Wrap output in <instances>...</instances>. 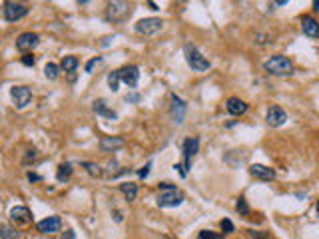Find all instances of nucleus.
<instances>
[{"label": "nucleus", "instance_id": "5701e85b", "mask_svg": "<svg viewBox=\"0 0 319 239\" xmlns=\"http://www.w3.org/2000/svg\"><path fill=\"white\" fill-rule=\"evenodd\" d=\"M58 74H60V66L54 64V62H48V64L44 66V76H46L48 80H56Z\"/></svg>", "mask_w": 319, "mask_h": 239}, {"label": "nucleus", "instance_id": "1a4fd4ad", "mask_svg": "<svg viewBox=\"0 0 319 239\" xmlns=\"http://www.w3.org/2000/svg\"><path fill=\"white\" fill-rule=\"evenodd\" d=\"M118 72H120V78H122V82H124V84H126L128 88H136V86H138V80H140V68H138V66H134V64H128V66L120 68Z\"/></svg>", "mask_w": 319, "mask_h": 239}, {"label": "nucleus", "instance_id": "a878e982", "mask_svg": "<svg viewBox=\"0 0 319 239\" xmlns=\"http://www.w3.org/2000/svg\"><path fill=\"white\" fill-rule=\"evenodd\" d=\"M82 166L86 167V171H88L92 178H100V176H102V169H100V166H96V164H92V162H84Z\"/></svg>", "mask_w": 319, "mask_h": 239}, {"label": "nucleus", "instance_id": "ddd939ff", "mask_svg": "<svg viewBox=\"0 0 319 239\" xmlns=\"http://www.w3.org/2000/svg\"><path fill=\"white\" fill-rule=\"evenodd\" d=\"M10 220L14 221L16 225H28V223L32 221V213H30V209H28V207H24V205H16V207H12V209H10Z\"/></svg>", "mask_w": 319, "mask_h": 239}, {"label": "nucleus", "instance_id": "c9c22d12", "mask_svg": "<svg viewBox=\"0 0 319 239\" xmlns=\"http://www.w3.org/2000/svg\"><path fill=\"white\" fill-rule=\"evenodd\" d=\"M62 239H74V231H72V229H66V233H64Z\"/></svg>", "mask_w": 319, "mask_h": 239}, {"label": "nucleus", "instance_id": "f257e3e1", "mask_svg": "<svg viewBox=\"0 0 319 239\" xmlns=\"http://www.w3.org/2000/svg\"><path fill=\"white\" fill-rule=\"evenodd\" d=\"M186 200V195L176 187V185L172 184H160V193H158V207H162V209H168V207H178V205H182Z\"/></svg>", "mask_w": 319, "mask_h": 239}, {"label": "nucleus", "instance_id": "393cba45", "mask_svg": "<svg viewBox=\"0 0 319 239\" xmlns=\"http://www.w3.org/2000/svg\"><path fill=\"white\" fill-rule=\"evenodd\" d=\"M0 239H18V231H16V229H12L10 225H2Z\"/></svg>", "mask_w": 319, "mask_h": 239}, {"label": "nucleus", "instance_id": "f704fd0d", "mask_svg": "<svg viewBox=\"0 0 319 239\" xmlns=\"http://www.w3.org/2000/svg\"><path fill=\"white\" fill-rule=\"evenodd\" d=\"M26 178H28L30 182H40V180H42L38 173H32V171H28V173H26Z\"/></svg>", "mask_w": 319, "mask_h": 239}, {"label": "nucleus", "instance_id": "0eeeda50", "mask_svg": "<svg viewBox=\"0 0 319 239\" xmlns=\"http://www.w3.org/2000/svg\"><path fill=\"white\" fill-rule=\"evenodd\" d=\"M2 14H4V20H8V22H18L20 18H24L28 14V6L22 2H4Z\"/></svg>", "mask_w": 319, "mask_h": 239}, {"label": "nucleus", "instance_id": "f03ea898", "mask_svg": "<svg viewBox=\"0 0 319 239\" xmlns=\"http://www.w3.org/2000/svg\"><path fill=\"white\" fill-rule=\"evenodd\" d=\"M263 68H265L269 74H273V76H291V74L295 72L293 62H291L289 58L282 56V54L271 56V58L263 64Z\"/></svg>", "mask_w": 319, "mask_h": 239}, {"label": "nucleus", "instance_id": "aec40b11", "mask_svg": "<svg viewBox=\"0 0 319 239\" xmlns=\"http://www.w3.org/2000/svg\"><path fill=\"white\" fill-rule=\"evenodd\" d=\"M120 191L126 195L128 202H134L136 195H138V185L132 184V182H124V184H120Z\"/></svg>", "mask_w": 319, "mask_h": 239}, {"label": "nucleus", "instance_id": "a211bd4d", "mask_svg": "<svg viewBox=\"0 0 319 239\" xmlns=\"http://www.w3.org/2000/svg\"><path fill=\"white\" fill-rule=\"evenodd\" d=\"M225 108H227V112L231 116H244L245 112H247V104H245L244 100H240V98H229L225 102Z\"/></svg>", "mask_w": 319, "mask_h": 239}, {"label": "nucleus", "instance_id": "2eb2a0df", "mask_svg": "<svg viewBox=\"0 0 319 239\" xmlns=\"http://www.w3.org/2000/svg\"><path fill=\"white\" fill-rule=\"evenodd\" d=\"M60 218L58 215H50V218H46V220L38 221V231H42V233H56L60 231Z\"/></svg>", "mask_w": 319, "mask_h": 239}, {"label": "nucleus", "instance_id": "bb28decb", "mask_svg": "<svg viewBox=\"0 0 319 239\" xmlns=\"http://www.w3.org/2000/svg\"><path fill=\"white\" fill-rule=\"evenodd\" d=\"M236 209H238L242 215H247V213H249V207H247V203H245L244 198H240V200L236 202Z\"/></svg>", "mask_w": 319, "mask_h": 239}, {"label": "nucleus", "instance_id": "f3484780", "mask_svg": "<svg viewBox=\"0 0 319 239\" xmlns=\"http://www.w3.org/2000/svg\"><path fill=\"white\" fill-rule=\"evenodd\" d=\"M124 138H118V136H104L100 140V149L102 151H114V149H120L124 147Z\"/></svg>", "mask_w": 319, "mask_h": 239}, {"label": "nucleus", "instance_id": "4468645a", "mask_svg": "<svg viewBox=\"0 0 319 239\" xmlns=\"http://www.w3.org/2000/svg\"><path fill=\"white\" fill-rule=\"evenodd\" d=\"M249 173L258 180H273L275 178V169L263 166V164H251L249 166Z\"/></svg>", "mask_w": 319, "mask_h": 239}, {"label": "nucleus", "instance_id": "c85d7f7f", "mask_svg": "<svg viewBox=\"0 0 319 239\" xmlns=\"http://www.w3.org/2000/svg\"><path fill=\"white\" fill-rule=\"evenodd\" d=\"M220 227H222V231H224V233H231V231L236 229V227H233V223H231V220H227V218H225V220H222Z\"/></svg>", "mask_w": 319, "mask_h": 239}, {"label": "nucleus", "instance_id": "9b49d317", "mask_svg": "<svg viewBox=\"0 0 319 239\" xmlns=\"http://www.w3.org/2000/svg\"><path fill=\"white\" fill-rule=\"evenodd\" d=\"M38 42H40L38 34H34V32H22V34L16 38V48H18L20 52H30V50L36 48Z\"/></svg>", "mask_w": 319, "mask_h": 239}, {"label": "nucleus", "instance_id": "dca6fc26", "mask_svg": "<svg viewBox=\"0 0 319 239\" xmlns=\"http://www.w3.org/2000/svg\"><path fill=\"white\" fill-rule=\"evenodd\" d=\"M301 30L303 34L309 38H317L319 36V22L313 16H303L301 18Z\"/></svg>", "mask_w": 319, "mask_h": 239}, {"label": "nucleus", "instance_id": "7ed1b4c3", "mask_svg": "<svg viewBox=\"0 0 319 239\" xmlns=\"http://www.w3.org/2000/svg\"><path fill=\"white\" fill-rule=\"evenodd\" d=\"M184 54H186V62H188V66L194 70V72H206V70L211 68L209 60H207L206 56L202 54L196 46L186 44V46H184Z\"/></svg>", "mask_w": 319, "mask_h": 239}, {"label": "nucleus", "instance_id": "cd10ccee", "mask_svg": "<svg viewBox=\"0 0 319 239\" xmlns=\"http://www.w3.org/2000/svg\"><path fill=\"white\" fill-rule=\"evenodd\" d=\"M198 239H224L220 233H214V231H209V229H204V231H200V235Z\"/></svg>", "mask_w": 319, "mask_h": 239}, {"label": "nucleus", "instance_id": "72a5a7b5", "mask_svg": "<svg viewBox=\"0 0 319 239\" xmlns=\"http://www.w3.org/2000/svg\"><path fill=\"white\" fill-rule=\"evenodd\" d=\"M249 235H251V237H258V239H267L269 237L267 233H262V231H249Z\"/></svg>", "mask_w": 319, "mask_h": 239}, {"label": "nucleus", "instance_id": "b1692460", "mask_svg": "<svg viewBox=\"0 0 319 239\" xmlns=\"http://www.w3.org/2000/svg\"><path fill=\"white\" fill-rule=\"evenodd\" d=\"M120 80H122V78H120V72H118V70L108 74V86H110L112 92H118V90H120V88H118V86H120Z\"/></svg>", "mask_w": 319, "mask_h": 239}, {"label": "nucleus", "instance_id": "6ab92c4d", "mask_svg": "<svg viewBox=\"0 0 319 239\" xmlns=\"http://www.w3.org/2000/svg\"><path fill=\"white\" fill-rule=\"evenodd\" d=\"M92 110H94L98 116H104V118H108V120H116V118H118V114L114 110H110L108 104H106V100H102V98L96 100L94 104H92Z\"/></svg>", "mask_w": 319, "mask_h": 239}, {"label": "nucleus", "instance_id": "c756f323", "mask_svg": "<svg viewBox=\"0 0 319 239\" xmlns=\"http://www.w3.org/2000/svg\"><path fill=\"white\" fill-rule=\"evenodd\" d=\"M100 62H102V58H100V56H96V58H92V60H90V62L86 64V72L90 74V72H92V70H94L96 64H100Z\"/></svg>", "mask_w": 319, "mask_h": 239}, {"label": "nucleus", "instance_id": "20e7f679", "mask_svg": "<svg viewBox=\"0 0 319 239\" xmlns=\"http://www.w3.org/2000/svg\"><path fill=\"white\" fill-rule=\"evenodd\" d=\"M198 149H200V140H198V138H188V140H184V164H178V166H176L178 171L182 173V178H186L188 169L192 167V160L196 158Z\"/></svg>", "mask_w": 319, "mask_h": 239}, {"label": "nucleus", "instance_id": "423d86ee", "mask_svg": "<svg viewBox=\"0 0 319 239\" xmlns=\"http://www.w3.org/2000/svg\"><path fill=\"white\" fill-rule=\"evenodd\" d=\"M164 28V20L162 18H142L136 22L134 30L142 36H154Z\"/></svg>", "mask_w": 319, "mask_h": 239}, {"label": "nucleus", "instance_id": "412c9836", "mask_svg": "<svg viewBox=\"0 0 319 239\" xmlns=\"http://www.w3.org/2000/svg\"><path fill=\"white\" fill-rule=\"evenodd\" d=\"M78 66H80V60L76 56H64V60H62V70L64 72H76Z\"/></svg>", "mask_w": 319, "mask_h": 239}, {"label": "nucleus", "instance_id": "58836bf2", "mask_svg": "<svg viewBox=\"0 0 319 239\" xmlns=\"http://www.w3.org/2000/svg\"><path fill=\"white\" fill-rule=\"evenodd\" d=\"M313 10H315V12H319V0H315V2H313Z\"/></svg>", "mask_w": 319, "mask_h": 239}, {"label": "nucleus", "instance_id": "4c0bfd02", "mask_svg": "<svg viewBox=\"0 0 319 239\" xmlns=\"http://www.w3.org/2000/svg\"><path fill=\"white\" fill-rule=\"evenodd\" d=\"M148 6H150L152 10H160V8H158V4H156V2H148Z\"/></svg>", "mask_w": 319, "mask_h": 239}, {"label": "nucleus", "instance_id": "e433bc0d", "mask_svg": "<svg viewBox=\"0 0 319 239\" xmlns=\"http://www.w3.org/2000/svg\"><path fill=\"white\" fill-rule=\"evenodd\" d=\"M114 220H116V221H122V213H120V211H118V209H116V211H114Z\"/></svg>", "mask_w": 319, "mask_h": 239}, {"label": "nucleus", "instance_id": "7c9ffc66", "mask_svg": "<svg viewBox=\"0 0 319 239\" xmlns=\"http://www.w3.org/2000/svg\"><path fill=\"white\" fill-rule=\"evenodd\" d=\"M34 62H36V60H34V56L32 54L22 56V64H24V66H34Z\"/></svg>", "mask_w": 319, "mask_h": 239}, {"label": "nucleus", "instance_id": "39448f33", "mask_svg": "<svg viewBox=\"0 0 319 239\" xmlns=\"http://www.w3.org/2000/svg\"><path fill=\"white\" fill-rule=\"evenodd\" d=\"M132 14V4L130 2H124V0H114L108 4L106 8V18L112 20V22H122Z\"/></svg>", "mask_w": 319, "mask_h": 239}, {"label": "nucleus", "instance_id": "6e6552de", "mask_svg": "<svg viewBox=\"0 0 319 239\" xmlns=\"http://www.w3.org/2000/svg\"><path fill=\"white\" fill-rule=\"evenodd\" d=\"M10 96H12L14 108H18V110H24L32 102V90L28 86H14L10 90Z\"/></svg>", "mask_w": 319, "mask_h": 239}, {"label": "nucleus", "instance_id": "473e14b6", "mask_svg": "<svg viewBox=\"0 0 319 239\" xmlns=\"http://www.w3.org/2000/svg\"><path fill=\"white\" fill-rule=\"evenodd\" d=\"M124 100H126V102H132V104H138V102H140V94H126Z\"/></svg>", "mask_w": 319, "mask_h": 239}, {"label": "nucleus", "instance_id": "9d476101", "mask_svg": "<svg viewBox=\"0 0 319 239\" xmlns=\"http://www.w3.org/2000/svg\"><path fill=\"white\" fill-rule=\"evenodd\" d=\"M265 122H267L271 128H280V126H283V124L287 122V114H285V110L280 108V106H271V108L267 110V114H265Z\"/></svg>", "mask_w": 319, "mask_h": 239}, {"label": "nucleus", "instance_id": "4be33fe9", "mask_svg": "<svg viewBox=\"0 0 319 239\" xmlns=\"http://www.w3.org/2000/svg\"><path fill=\"white\" fill-rule=\"evenodd\" d=\"M70 176H72V166H70V164H62V166H58V171H56L58 182H68Z\"/></svg>", "mask_w": 319, "mask_h": 239}, {"label": "nucleus", "instance_id": "ea45409f", "mask_svg": "<svg viewBox=\"0 0 319 239\" xmlns=\"http://www.w3.org/2000/svg\"><path fill=\"white\" fill-rule=\"evenodd\" d=\"M317 213H319V202H317Z\"/></svg>", "mask_w": 319, "mask_h": 239}, {"label": "nucleus", "instance_id": "f8f14e48", "mask_svg": "<svg viewBox=\"0 0 319 239\" xmlns=\"http://www.w3.org/2000/svg\"><path fill=\"white\" fill-rule=\"evenodd\" d=\"M186 110H188L186 102H184L182 98H178L176 94H172V118H174V122H176L178 126H180V124H184Z\"/></svg>", "mask_w": 319, "mask_h": 239}, {"label": "nucleus", "instance_id": "2f4dec72", "mask_svg": "<svg viewBox=\"0 0 319 239\" xmlns=\"http://www.w3.org/2000/svg\"><path fill=\"white\" fill-rule=\"evenodd\" d=\"M150 167H152V162H148V164L142 167V169H138V176H140V178H148V173H150Z\"/></svg>", "mask_w": 319, "mask_h": 239}]
</instances>
